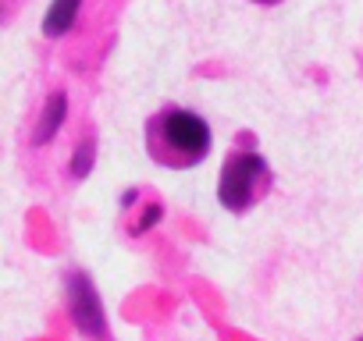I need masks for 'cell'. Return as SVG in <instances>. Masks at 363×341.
Here are the masks:
<instances>
[{"label":"cell","mask_w":363,"mask_h":341,"mask_svg":"<svg viewBox=\"0 0 363 341\" xmlns=\"http://www.w3.org/2000/svg\"><path fill=\"white\" fill-rule=\"evenodd\" d=\"M79 4L82 0H54L47 18H43V36H50V40L65 36L75 25V18H79Z\"/></svg>","instance_id":"4"},{"label":"cell","mask_w":363,"mask_h":341,"mask_svg":"<svg viewBox=\"0 0 363 341\" xmlns=\"http://www.w3.org/2000/svg\"><path fill=\"white\" fill-rule=\"evenodd\" d=\"M150 156L164 167H174V170H186L193 163H200L207 153H211V128L200 114L193 110H160L153 121H150Z\"/></svg>","instance_id":"1"},{"label":"cell","mask_w":363,"mask_h":341,"mask_svg":"<svg viewBox=\"0 0 363 341\" xmlns=\"http://www.w3.org/2000/svg\"><path fill=\"white\" fill-rule=\"evenodd\" d=\"M72 313L86 337L104 334V309H100V299H96L89 277H72Z\"/></svg>","instance_id":"3"},{"label":"cell","mask_w":363,"mask_h":341,"mask_svg":"<svg viewBox=\"0 0 363 341\" xmlns=\"http://www.w3.org/2000/svg\"><path fill=\"white\" fill-rule=\"evenodd\" d=\"M89 160H93V142H82V146H79V153H75V163H72L75 178L89 175Z\"/></svg>","instance_id":"6"},{"label":"cell","mask_w":363,"mask_h":341,"mask_svg":"<svg viewBox=\"0 0 363 341\" xmlns=\"http://www.w3.org/2000/svg\"><path fill=\"white\" fill-rule=\"evenodd\" d=\"M160 214H164L160 207H150V210H146V214L139 217V224H135V231H146L150 224H157V221H160Z\"/></svg>","instance_id":"7"},{"label":"cell","mask_w":363,"mask_h":341,"mask_svg":"<svg viewBox=\"0 0 363 341\" xmlns=\"http://www.w3.org/2000/svg\"><path fill=\"white\" fill-rule=\"evenodd\" d=\"M65 110H68V96L65 93H54L50 100H47V107H43V121H40V128H36V146H43L47 139H54L57 135V128L65 125Z\"/></svg>","instance_id":"5"},{"label":"cell","mask_w":363,"mask_h":341,"mask_svg":"<svg viewBox=\"0 0 363 341\" xmlns=\"http://www.w3.org/2000/svg\"><path fill=\"white\" fill-rule=\"evenodd\" d=\"M359 341H363V337H359Z\"/></svg>","instance_id":"9"},{"label":"cell","mask_w":363,"mask_h":341,"mask_svg":"<svg viewBox=\"0 0 363 341\" xmlns=\"http://www.w3.org/2000/svg\"><path fill=\"white\" fill-rule=\"evenodd\" d=\"M260 4H271V0H260Z\"/></svg>","instance_id":"8"},{"label":"cell","mask_w":363,"mask_h":341,"mask_svg":"<svg viewBox=\"0 0 363 341\" xmlns=\"http://www.w3.org/2000/svg\"><path fill=\"white\" fill-rule=\"evenodd\" d=\"M271 185V170H267V160L250 153V149H239L225 160L221 167V182H218V200L221 207L228 210H246L253 203H260V196L267 192Z\"/></svg>","instance_id":"2"}]
</instances>
